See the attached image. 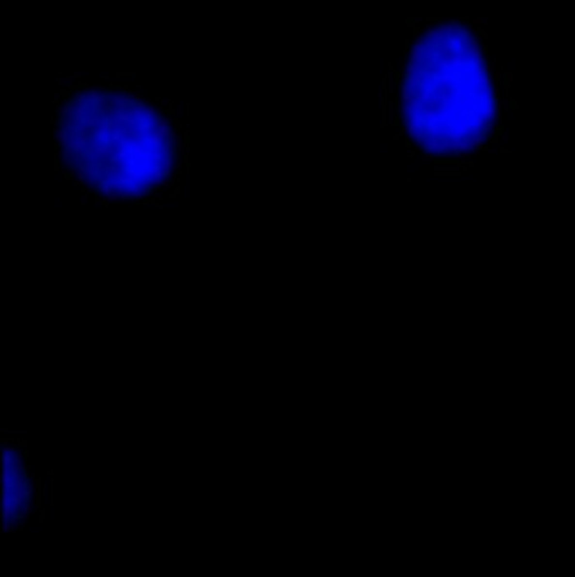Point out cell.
<instances>
[{"mask_svg": "<svg viewBox=\"0 0 575 577\" xmlns=\"http://www.w3.org/2000/svg\"><path fill=\"white\" fill-rule=\"evenodd\" d=\"M510 83H513V74L510 72H503V90L510 94Z\"/></svg>", "mask_w": 575, "mask_h": 577, "instance_id": "obj_1", "label": "cell"}]
</instances>
